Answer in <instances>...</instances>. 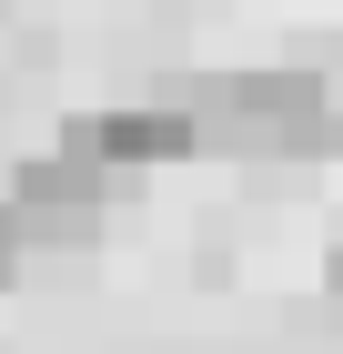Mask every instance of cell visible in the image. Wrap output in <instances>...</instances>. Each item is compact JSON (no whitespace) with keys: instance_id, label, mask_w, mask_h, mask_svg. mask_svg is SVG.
<instances>
[{"instance_id":"3","label":"cell","mask_w":343,"mask_h":354,"mask_svg":"<svg viewBox=\"0 0 343 354\" xmlns=\"http://www.w3.org/2000/svg\"><path fill=\"white\" fill-rule=\"evenodd\" d=\"M10 203H21V223H30V243H81L91 223H101V203H111V162H91V152H30L21 172H10Z\"/></svg>"},{"instance_id":"2","label":"cell","mask_w":343,"mask_h":354,"mask_svg":"<svg viewBox=\"0 0 343 354\" xmlns=\"http://www.w3.org/2000/svg\"><path fill=\"white\" fill-rule=\"evenodd\" d=\"M61 142L91 152V162H111V172L182 162V152H202V102H111V111H71Z\"/></svg>"},{"instance_id":"4","label":"cell","mask_w":343,"mask_h":354,"mask_svg":"<svg viewBox=\"0 0 343 354\" xmlns=\"http://www.w3.org/2000/svg\"><path fill=\"white\" fill-rule=\"evenodd\" d=\"M323 283H333V294H343V233H333V253H323Z\"/></svg>"},{"instance_id":"1","label":"cell","mask_w":343,"mask_h":354,"mask_svg":"<svg viewBox=\"0 0 343 354\" xmlns=\"http://www.w3.org/2000/svg\"><path fill=\"white\" fill-rule=\"evenodd\" d=\"M333 122L313 71H222L202 91V132H233L253 152H313V132Z\"/></svg>"}]
</instances>
